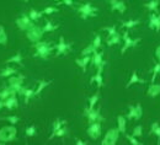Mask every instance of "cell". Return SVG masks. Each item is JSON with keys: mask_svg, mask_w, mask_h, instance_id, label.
<instances>
[{"mask_svg": "<svg viewBox=\"0 0 160 145\" xmlns=\"http://www.w3.org/2000/svg\"><path fill=\"white\" fill-rule=\"evenodd\" d=\"M92 44H94V47L96 48V49H99L101 47V36L100 35H96L95 36V38H94V41H92Z\"/></svg>", "mask_w": 160, "mask_h": 145, "instance_id": "obj_46", "label": "cell"}, {"mask_svg": "<svg viewBox=\"0 0 160 145\" xmlns=\"http://www.w3.org/2000/svg\"><path fill=\"white\" fill-rule=\"evenodd\" d=\"M110 4H111L112 11H118L121 14H124L127 10V6H126L124 1H122V0H111Z\"/></svg>", "mask_w": 160, "mask_h": 145, "instance_id": "obj_14", "label": "cell"}, {"mask_svg": "<svg viewBox=\"0 0 160 145\" xmlns=\"http://www.w3.org/2000/svg\"><path fill=\"white\" fill-rule=\"evenodd\" d=\"M147 81L144 80V79H140L139 76H138V74H137V71L134 70L133 73H132V76H131V79H129V81L126 84V89H129L132 85H134V84H145Z\"/></svg>", "mask_w": 160, "mask_h": 145, "instance_id": "obj_21", "label": "cell"}, {"mask_svg": "<svg viewBox=\"0 0 160 145\" xmlns=\"http://www.w3.org/2000/svg\"><path fill=\"white\" fill-rule=\"evenodd\" d=\"M143 116V107L140 104H136V121H139Z\"/></svg>", "mask_w": 160, "mask_h": 145, "instance_id": "obj_45", "label": "cell"}, {"mask_svg": "<svg viewBox=\"0 0 160 145\" xmlns=\"http://www.w3.org/2000/svg\"><path fill=\"white\" fill-rule=\"evenodd\" d=\"M95 51H98V49H96V48L94 47V44L91 43V44L86 46V47H85V48L81 51V56H82V57H84V56H91V54H92Z\"/></svg>", "mask_w": 160, "mask_h": 145, "instance_id": "obj_39", "label": "cell"}, {"mask_svg": "<svg viewBox=\"0 0 160 145\" xmlns=\"http://www.w3.org/2000/svg\"><path fill=\"white\" fill-rule=\"evenodd\" d=\"M124 137H126V139L131 143L132 145H140L142 143H140L139 140H138V138H136L134 135H132V134H124Z\"/></svg>", "mask_w": 160, "mask_h": 145, "instance_id": "obj_43", "label": "cell"}, {"mask_svg": "<svg viewBox=\"0 0 160 145\" xmlns=\"http://www.w3.org/2000/svg\"><path fill=\"white\" fill-rule=\"evenodd\" d=\"M78 12H79L80 17L82 20H86L89 17H95L99 12V9L95 7L91 2H85V4H82L81 6L78 7Z\"/></svg>", "mask_w": 160, "mask_h": 145, "instance_id": "obj_3", "label": "cell"}, {"mask_svg": "<svg viewBox=\"0 0 160 145\" xmlns=\"http://www.w3.org/2000/svg\"><path fill=\"white\" fill-rule=\"evenodd\" d=\"M28 16H30V19L33 21H37V20H40L41 17L43 16V12L42 11H37L36 9H30V12H28Z\"/></svg>", "mask_w": 160, "mask_h": 145, "instance_id": "obj_33", "label": "cell"}, {"mask_svg": "<svg viewBox=\"0 0 160 145\" xmlns=\"http://www.w3.org/2000/svg\"><path fill=\"white\" fill-rule=\"evenodd\" d=\"M140 23V20H127V21H122V27L123 28H127V30H129V28H133V27H136V26H138Z\"/></svg>", "mask_w": 160, "mask_h": 145, "instance_id": "obj_32", "label": "cell"}, {"mask_svg": "<svg viewBox=\"0 0 160 145\" xmlns=\"http://www.w3.org/2000/svg\"><path fill=\"white\" fill-rule=\"evenodd\" d=\"M147 95L149 97H157L160 95V84H150V86L148 87V91H147Z\"/></svg>", "mask_w": 160, "mask_h": 145, "instance_id": "obj_20", "label": "cell"}, {"mask_svg": "<svg viewBox=\"0 0 160 145\" xmlns=\"http://www.w3.org/2000/svg\"><path fill=\"white\" fill-rule=\"evenodd\" d=\"M149 28L155 30L157 32L160 31V14L159 15H157L154 12L150 14V16H149Z\"/></svg>", "mask_w": 160, "mask_h": 145, "instance_id": "obj_15", "label": "cell"}, {"mask_svg": "<svg viewBox=\"0 0 160 145\" xmlns=\"http://www.w3.org/2000/svg\"><path fill=\"white\" fill-rule=\"evenodd\" d=\"M43 35H44V31H43V27L37 26V25H33L32 27H30L27 31H26V37L28 41H31L32 43H36V42L41 41L43 38Z\"/></svg>", "mask_w": 160, "mask_h": 145, "instance_id": "obj_4", "label": "cell"}, {"mask_svg": "<svg viewBox=\"0 0 160 145\" xmlns=\"http://www.w3.org/2000/svg\"><path fill=\"white\" fill-rule=\"evenodd\" d=\"M36 133H37V128H36V125L35 124L27 127L26 130H25V135H26L27 138H32V137H35Z\"/></svg>", "mask_w": 160, "mask_h": 145, "instance_id": "obj_38", "label": "cell"}, {"mask_svg": "<svg viewBox=\"0 0 160 145\" xmlns=\"http://www.w3.org/2000/svg\"><path fill=\"white\" fill-rule=\"evenodd\" d=\"M15 74H19V70L15 69V68H11V66H5L2 70H0V78H9L11 75H15Z\"/></svg>", "mask_w": 160, "mask_h": 145, "instance_id": "obj_23", "label": "cell"}, {"mask_svg": "<svg viewBox=\"0 0 160 145\" xmlns=\"http://www.w3.org/2000/svg\"><path fill=\"white\" fill-rule=\"evenodd\" d=\"M132 135H134L136 138H140L142 135H143V127L142 125H137V127H134L133 128V133H132Z\"/></svg>", "mask_w": 160, "mask_h": 145, "instance_id": "obj_44", "label": "cell"}, {"mask_svg": "<svg viewBox=\"0 0 160 145\" xmlns=\"http://www.w3.org/2000/svg\"><path fill=\"white\" fill-rule=\"evenodd\" d=\"M127 119H128V121L136 119V106H132V104H129V106H128V113H127Z\"/></svg>", "mask_w": 160, "mask_h": 145, "instance_id": "obj_41", "label": "cell"}, {"mask_svg": "<svg viewBox=\"0 0 160 145\" xmlns=\"http://www.w3.org/2000/svg\"><path fill=\"white\" fill-rule=\"evenodd\" d=\"M2 108H5V101H2V100H0V111H1Z\"/></svg>", "mask_w": 160, "mask_h": 145, "instance_id": "obj_50", "label": "cell"}, {"mask_svg": "<svg viewBox=\"0 0 160 145\" xmlns=\"http://www.w3.org/2000/svg\"><path fill=\"white\" fill-rule=\"evenodd\" d=\"M12 94H18L16 91H14L10 86H6V87H4L1 91H0V100H2V101H5L9 96H11Z\"/></svg>", "mask_w": 160, "mask_h": 145, "instance_id": "obj_29", "label": "cell"}, {"mask_svg": "<svg viewBox=\"0 0 160 145\" xmlns=\"http://www.w3.org/2000/svg\"><path fill=\"white\" fill-rule=\"evenodd\" d=\"M122 41V36H120L118 33L110 37V38H106V43H107V47H112V46H116V44H120Z\"/></svg>", "mask_w": 160, "mask_h": 145, "instance_id": "obj_30", "label": "cell"}, {"mask_svg": "<svg viewBox=\"0 0 160 145\" xmlns=\"http://www.w3.org/2000/svg\"><path fill=\"white\" fill-rule=\"evenodd\" d=\"M18 137V129L14 124L2 127L0 129V143L5 144V143H10L14 142Z\"/></svg>", "mask_w": 160, "mask_h": 145, "instance_id": "obj_2", "label": "cell"}, {"mask_svg": "<svg viewBox=\"0 0 160 145\" xmlns=\"http://www.w3.org/2000/svg\"><path fill=\"white\" fill-rule=\"evenodd\" d=\"M105 65H106V62H103L100 66H98V71L96 74L90 79V84L95 83L96 86H98V90H100L101 87L103 86V76H102V73H103V69H105Z\"/></svg>", "mask_w": 160, "mask_h": 145, "instance_id": "obj_12", "label": "cell"}, {"mask_svg": "<svg viewBox=\"0 0 160 145\" xmlns=\"http://www.w3.org/2000/svg\"><path fill=\"white\" fill-rule=\"evenodd\" d=\"M102 31L107 32V37L106 38H110L115 35H117V27L116 25H112V26H107V27H102Z\"/></svg>", "mask_w": 160, "mask_h": 145, "instance_id": "obj_35", "label": "cell"}, {"mask_svg": "<svg viewBox=\"0 0 160 145\" xmlns=\"http://www.w3.org/2000/svg\"><path fill=\"white\" fill-rule=\"evenodd\" d=\"M15 23H16V26L19 27V30H21V31H27L30 27H32L35 25L33 21L30 19V16L27 14H22L21 17L15 20Z\"/></svg>", "mask_w": 160, "mask_h": 145, "instance_id": "obj_11", "label": "cell"}, {"mask_svg": "<svg viewBox=\"0 0 160 145\" xmlns=\"http://www.w3.org/2000/svg\"><path fill=\"white\" fill-rule=\"evenodd\" d=\"M68 134V128H67V124L63 125L60 129H58L54 134H51L49 135V138H48V140H53L54 138H63V137H65Z\"/></svg>", "mask_w": 160, "mask_h": 145, "instance_id": "obj_26", "label": "cell"}, {"mask_svg": "<svg viewBox=\"0 0 160 145\" xmlns=\"http://www.w3.org/2000/svg\"><path fill=\"white\" fill-rule=\"evenodd\" d=\"M19 96H23V99H25V104L27 106V104H30V100L35 96V90L33 89H26V87H22L21 89V91L18 94Z\"/></svg>", "mask_w": 160, "mask_h": 145, "instance_id": "obj_16", "label": "cell"}, {"mask_svg": "<svg viewBox=\"0 0 160 145\" xmlns=\"http://www.w3.org/2000/svg\"><path fill=\"white\" fill-rule=\"evenodd\" d=\"M160 74V63H155L154 64V68H153V75H152V79H150V83H155V79L157 76Z\"/></svg>", "mask_w": 160, "mask_h": 145, "instance_id": "obj_40", "label": "cell"}, {"mask_svg": "<svg viewBox=\"0 0 160 145\" xmlns=\"http://www.w3.org/2000/svg\"><path fill=\"white\" fill-rule=\"evenodd\" d=\"M107 1H111V0H107Z\"/></svg>", "mask_w": 160, "mask_h": 145, "instance_id": "obj_52", "label": "cell"}, {"mask_svg": "<svg viewBox=\"0 0 160 145\" xmlns=\"http://www.w3.org/2000/svg\"><path fill=\"white\" fill-rule=\"evenodd\" d=\"M118 138H120V130L118 128H112V129H108L107 133L105 134L101 145H116L118 142Z\"/></svg>", "mask_w": 160, "mask_h": 145, "instance_id": "obj_6", "label": "cell"}, {"mask_svg": "<svg viewBox=\"0 0 160 145\" xmlns=\"http://www.w3.org/2000/svg\"><path fill=\"white\" fill-rule=\"evenodd\" d=\"M117 128L120 130V133L126 134L127 132V118L123 116H118L117 117Z\"/></svg>", "mask_w": 160, "mask_h": 145, "instance_id": "obj_24", "label": "cell"}, {"mask_svg": "<svg viewBox=\"0 0 160 145\" xmlns=\"http://www.w3.org/2000/svg\"><path fill=\"white\" fill-rule=\"evenodd\" d=\"M56 1L63 2V4L67 5V6H74V1H73V0H56Z\"/></svg>", "mask_w": 160, "mask_h": 145, "instance_id": "obj_47", "label": "cell"}, {"mask_svg": "<svg viewBox=\"0 0 160 145\" xmlns=\"http://www.w3.org/2000/svg\"><path fill=\"white\" fill-rule=\"evenodd\" d=\"M86 133H88V135L90 137V139L98 140L101 137V134H102V125H101V122L90 123V125H89L88 129H86Z\"/></svg>", "mask_w": 160, "mask_h": 145, "instance_id": "obj_10", "label": "cell"}, {"mask_svg": "<svg viewBox=\"0 0 160 145\" xmlns=\"http://www.w3.org/2000/svg\"><path fill=\"white\" fill-rule=\"evenodd\" d=\"M150 133L152 134H154V135H157V138H158V144H160V124L159 122H154L152 127H150Z\"/></svg>", "mask_w": 160, "mask_h": 145, "instance_id": "obj_34", "label": "cell"}, {"mask_svg": "<svg viewBox=\"0 0 160 145\" xmlns=\"http://www.w3.org/2000/svg\"><path fill=\"white\" fill-rule=\"evenodd\" d=\"M58 11H59V9L56 7V6H47V7H44V9L42 10L43 15H52V14H56V12H58Z\"/></svg>", "mask_w": 160, "mask_h": 145, "instance_id": "obj_42", "label": "cell"}, {"mask_svg": "<svg viewBox=\"0 0 160 145\" xmlns=\"http://www.w3.org/2000/svg\"><path fill=\"white\" fill-rule=\"evenodd\" d=\"M59 28V25H54L51 20H47L44 26H43V31L44 33H51V32H54L56 30Z\"/></svg>", "mask_w": 160, "mask_h": 145, "instance_id": "obj_27", "label": "cell"}, {"mask_svg": "<svg viewBox=\"0 0 160 145\" xmlns=\"http://www.w3.org/2000/svg\"><path fill=\"white\" fill-rule=\"evenodd\" d=\"M23 1H25V2H28V1H30V0H23Z\"/></svg>", "mask_w": 160, "mask_h": 145, "instance_id": "obj_51", "label": "cell"}, {"mask_svg": "<svg viewBox=\"0 0 160 145\" xmlns=\"http://www.w3.org/2000/svg\"><path fill=\"white\" fill-rule=\"evenodd\" d=\"M72 49H73V44H72V43L65 42L64 37H63V36H60L59 42H58V44L56 46V53H54V57L67 56L69 52H72Z\"/></svg>", "mask_w": 160, "mask_h": 145, "instance_id": "obj_8", "label": "cell"}, {"mask_svg": "<svg viewBox=\"0 0 160 145\" xmlns=\"http://www.w3.org/2000/svg\"><path fill=\"white\" fill-rule=\"evenodd\" d=\"M103 62H105V60H103V52H98V51H95V52L92 53V57H91V63L94 64V66L98 68V66H100Z\"/></svg>", "mask_w": 160, "mask_h": 145, "instance_id": "obj_19", "label": "cell"}, {"mask_svg": "<svg viewBox=\"0 0 160 145\" xmlns=\"http://www.w3.org/2000/svg\"><path fill=\"white\" fill-rule=\"evenodd\" d=\"M144 7L148 9L150 12H157L159 7V0H149L148 2L144 4Z\"/></svg>", "mask_w": 160, "mask_h": 145, "instance_id": "obj_28", "label": "cell"}, {"mask_svg": "<svg viewBox=\"0 0 160 145\" xmlns=\"http://www.w3.org/2000/svg\"><path fill=\"white\" fill-rule=\"evenodd\" d=\"M100 100V90H98V92H95L90 99H89V106L86 107L88 109H94L96 107V104Z\"/></svg>", "mask_w": 160, "mask_h": 145, "instance_id": "obj_25", "label": "cell"}, {"mask_svg": "<svg viewBox=\"0 0 160 145\" xmlns=\"http://www.w3.org/2000/svg\"><path fill=\"white\" fill-rule=\"evenodd\" d=\"M68 123L65 119H56L54 122H53V125H52V134H54L58 129H60L63 125H65Z\"/></svg>", "mask_w": 160, "mask_h": 145, "instance_id": "obj_36", "label": "cell"}, {"mask_svg": "<svg viewBox=\"0 0 160 145\" xmlns=\"http://www.w3.org/2000/svg\"><path fill=\"white\" fill-rule=\"evenodd\" d=\"M155 56H157V58H158V60L160 62V46L155 49Z\"/></svg>", "mask_w": 160, "mask_h": 145, "instance_id": "obj_49", "label": "cell"}, {"mask_svg": "<svg viewBox=\"0 0 160 145\" xmlns=\"http://www.w3.org/2000/svg\"><path fill=\"white\" fill-rule=\"evenodd\" d=\"M19 107V100H18V94H12L11 96H9L5 100V108H8L9 111L15 109Z\"/></svg>", "mask_w": 160, "mask_h": 145, "instance_id": "obj_13", "label": "cell"}, {"mask_svg": "<svg viewBox=\"0 0 160 145\" xmlns=\"http://www.w3.org/2000/svg\"><path fill=\"white\" fill-rule=\"evenodd\" d=\"M53 42H48V41H38L36 43H33V48L36 51V53L33 54L35 58H41L43 60H47L49 54L56 49V46L52 44Z\"/></svg>", "mask_w": 160, "mask_h": 145, "instance_id": "obj_1", "label": "cell"}, {"mask_svg": "<svg viewBox=\"0 0 160 145\" xmlns=\"http://www.w3.org/2000/svg\"><path fill=\"white\" fill-rule=\"evenodd\" d=\"M0 121H6L10 124H18L20 122V117L19 116H6V117H0Z\"/></svg>", "mask_w": 160, "mask_h": 145, "instance_id": "obj_37", "label": "cell"}, {"mask_svg": "<svg viewBox=\"0 0 160 145\" xmlns=\"http://www.w3.org/2000/svg\"><path fill=\"white\" fill-rule=\"evenodd\" d=\"M84 116L88 119V123H94V122H103L105 118L101 116V107L94 108V109H84Z\"/></svg>", "mask_w": 160, "mask_h": 145, "instance_id": "obj_5", "label": "cell"}, {"mask_svg": "<svg viewBox=\"0 0 160 145\" xmlns=\"http://www.w3.org/2000/svg\"><path fill=\"white\" fill-rule=\"evenodd\" d=\"M75 144H77V145H88L89 143H88V142H84V140H81V139H78V138H77V139H75Z\"/></svg>", "mask_w": 160, "mask_h": 145, "instance_id": "obj_48", "label": "cell"}, {"mask_svg": "<svg viewBox=\"0 0 160 145\" xmlns=\"http://www.w3.org/2000/svg\"><path fill=\"white\" fill-rule=\"evenodd\" d=\"M8 35H6V30L4 27V25H0V46H6L8 44Z\"/></svg>", "mask_w": 160, "mask_h": 145, "instance_id": "obj_31", "label": "cell"}, {"mask_svg": "<svg viewBox=\"0 0 160 145\" xmlns=\"http://www.w3.org/2000/svg\"><path fill=\"white\" fill-rule=\"evenodd\" d=\"M25 79H26V76L23 75V74H15V75H11V76H9L8 78V83H9V86L14 90V91H16L18 94L21 91V89L23 87L22 86V84L25 81Z\"/></svg>", "mask_w": 160, "mask_h": 145, "instance_id": "obj_7", "label": "cell"}, {"mask_svg": "<svg viewBox=\"0 0 160 145\" xmlns=\"http://www.w3.org/2000/svg\"><path fill=\"white\" fill-rule=\"evenodd\" d=\"M23 57H22V53L21 52H16V54L15 56H12L11 58H9V59H6L5 60V64L6 65H9V64H18V65H20V66H23Z\"/></svg>", "mask_w": 160, "mask_h": 145, "instance_id": "obj_18", "label": "cell"}, {"mask_svg": "<svg viewBox=\"0 0 160 145\" xmlns=\"http://www.w3.org/2000/svg\"><path fill=\"white\" fill-rule=\"evenodd\" d=\"M122 40H123V46H122V48H121V54L123 56L129 48H133V47H136L140 41H142V38H136V40H132L131 37H129V33H128V31H124L123 32V36H122Z\"/></svg>", "mask_w": 160, "mask_h": 145, "instance_id": "obj_9", "label": "cell"}, {"mask_svg": "<svg viewBox=\"0 0 160 145\" xmlns=\"http://www.w3.org/2000/svg\"><path fill=\"white\" fill-rule=\"evenodd\" d=\"M52 84V80H40L38 84H37V87H36V90H35V96H40L41 94L43 92V90H46L49 85Z\"/></svg>", "mask_w": 160, "mask_h": 145, "instance_id": "obj_22", "label": "cell"}, {"mask_svg": "<svg viewBox=\"0 0 160 145\" xmlns=\"http://www.w3.org/2000/svg\"><path fill=\"white\" fill-rule=\"evenodd\" d=\"M91 62V58H90V56H84L81 59L80 58H77L75 59V64L79 66L80 69H81V71L85 74L86 73V69H88V65H89V63Z\"/></svg>", "mask_w": 160, "mask_h": 145, "instance_id": "obj_17", "label": "cell"}]
</instances>
